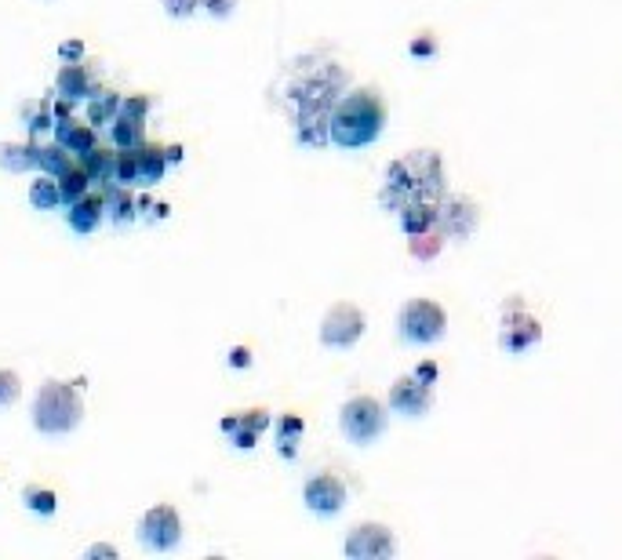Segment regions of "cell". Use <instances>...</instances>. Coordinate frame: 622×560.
I'll return each instance as SVG.
<instances>
[{
	"instance_id": "26",
	"label": "cell",
	"mask_w": 622,
	"mask_h": 560,
	"mask_svg": "<svg viewBox=\"0 0 622 560\" xmlns=\"http://www.w3.org/2000/svg\"><path fill=\"white\" fill-rule=\"evenodd\" d=\"M302 430H306V422L299 415H281V422H277V451H281L284 459L295 455V444H299Z\"/></svg>"
},
{
	"instance_id": "36",
	"label": "cell",
	"mask_w": 622,
	"mask_h": 560,
	"mask_svg": "<svg viewBox=\"0 0 622 560\" xmlns=\"http://www.w3.org/2000/svg\"><path fill=\"white\" fill-rule=\"evenodd\" d=\"M59 59L62 62H81L84 59V40H66L59 48Z\"/></svg>"
},
{
	"instance_id": "11",
	"label": "cell",
	"mask_w": 622,
	"mask_h": 560,
	"mask_svg": "<svg viewBox=\"0 0 622 560\" xmlns=\"http://www.w3.org/2000/svg\"><path fill=\"white\" fill-rule=\"evenodd\" d=\"M222 433L230 437L233 448H255V440H259V433L270 426V411L266 408H251V411H241V415H226V419L219 422Z\"/></svg>"
},
{
	"instance_id": "5",
	"label": "cell",
	"mask_w": 622,
	"mask_h": 560,
	"mask_svg": "<svg viewBox=\"0 0 622 560\" xmlns=\"http://www.w3.org/2000/svg\"><path fill=\"white\" fill-rule=\"evenodd\" d=\"M386 430V408L375 397H353L342 404V433L353 444H372Z\"/></svg>"
},
{
	"instance_id": "30",
	"label": "cell",
	"mask_w": 622,
	"mask_h": 560,
	"mask_svg": "<svg viewBox=\"0 0 622 560\" xmlns=\"http://www.w3.org/2000/svg\"><path fill=\"white\" fill-rule=\"evenodd\" d=\"M22 397V379H19V371H11V368H0V411L11 408L15 400Z\"/></svg>"
},
{
	"instance_id": "18",
	"label": "cell",
	"mask_w": 622,
	"mask_h": 560,
	"mask_svg": "<svg viewBox=\"0 0 622 560\" xmlns=\"http://www.w3.org/2000/svg\"><path fill=\"white\" fill-rule=\"evenodd\" d=\"M437 215H441V208H437V200H426V197H412L408 204L401 208V226L408 233H426L437 226Z\"/></svg>"
},
{
	"instance_id": "1",
	"label": "cell",
	"mask_w": 622,
	"mask_h": 560,
	"mask_svg": "<svg viewBox=\"0 0 622 560\" xmlns=\"http://www.w3.org/2000/svg\"><path fill=\"white\" fill-rule=\"evenodd\" d=\"M412 197H426V200L444 197V168H441V157L433 150L404 153V157L393 160L390 171H386L382 204H386V208H404Z\"/></svg>"
},
{
	"instance_id": "38",
	"label": "cell",
	"mask_w": 622,
	"mask_h": 560,
	"mask_svg": "<svg viewBox=\"0 0 622 560\" xmlns=\"http://www.w3.org/2000/svg\"><path fill=\"white\" fill-rule=\"evenodd\" d=\"M433 51H437V44L430 40V33L422 40H412V55H433Z\"/></svg>"
},
{
	"instance_id": "19",
	"label": "cell",
	"mask_w": 622,
	"mask_h": 560,
	"mask_svg": "<svg viewBox=\"0 0 622 560\" xmlns=\"http://www.w3.org/2000/svg\"><path fill=\"white\" fill-rule=\"evenodd\" d=\"M121 99L124 95H117V91H95L88 102H84V117H88L91 128H110L113 120L121 117Z\"/></svg>"
},
{
	"instance_id": "16",
	"label": "cell",
	"mask_w": 622,
	"mask_h": 560,
	"mask_svg": "<svg viewBox=\"0 0 622 560\" xmlns=\"http://www.w3.org/2000/svg\"><path fill=\"white\" fill-rule=\"evenodd\" d=\"M0 168L11 175L41 168V146L37 142H0Z\"/></svg>"
},
{
	"instance_id": "9",
	"label": "cell",
	"mask_w": 622,
	"mask_h": 560,
	"mask_svg": "<svg viewBox=\"0 0 622 560\" xmlns=\"http://www.w3.org/2000/svg\"><path fill=\"white\" fill-rule=\"evenodd\" d=\"M302 499L310 506L313 513H321V517H332L346 506V484H342L335 473H317V477L306 480V488H302Z\"/></svg>"
},
{
	"instance_id": "22",
	"label": "cell",
	"mask_w": 622,
	"mask_h": 560,
	"mask_svg": "<svg viewBox=\"0 0 622 560\" xmlns=\"http://www.w3.org/2000/svg\"><path fill=\"white\" fill-rule=\"evenodd\" d=\"M146 120H135V117H117L110 124V139H113V146L117 150H135V146H142L146 142Z\"/></svg>"
},
{
	"instance_id": "4",
	"label": "cell",
	"mask_w": 622,
	"mask_h": 560,
	"mask_svg": "<svg viewBox=\"0 0 622 560\" xmlns=\"http://www.w3.org/2000/svg\"><path fill=\"white\" fill-rule=\"evenodd\" d=\"M139 542L153 553H171L179 550L182 542V517L175 506L161 502V506H150L139 520Z\"/></svg>"
},
{
	"instance_id": "8",
	"label": "cell",
	"mask_w": 622,
	"mask_h": 560,
	"mask_svg": "<svg viewBox=\"0 0 622 560\" xmlns=\"http://www.w3.org/2000/svg\"><path fill=\"white\" fill-rule=\"evenodd\" d=\"M397 542H393V531L382 528V524H357L346 535V557L353 560H382L393 557Z\"/></svg>"
},
{
	"instance_id": "17",
	"label": "cell",
	"mask_w": 622,
	"mask_h": 560,
	"mask_svg": "<svg viewBox=\"0 0 622 560\" xmlns=\"http://www.w3.org/2000/svg\"><path fill=\"white\" fill-rule=\"evenodd\" d=\"M55 142H62L70 153H88L95 146V128L91 124H81L77 117H59L55 120Z\"/></svg>"
},
{
	"instance_id": "27",
	"label": "cell",
	"mask_w": 622,
	"mask_h": 560,
	"mask_svg": "<svg viewBox=\"0 0 622 560\" xmlns=\"http://www.w3.org/2000/svg\"><path fill=\"white\" fill-rule=\"evenodd\" d=\"M77 160H73V153L62 146V142H51V146H41V171H48V175H55L59 179L62 171H70Z\"/></svg>"
},
{
	"instance_id": "33",
	"label": "cell",
	"mask_w": 622,
	"mask_h": 560,
	"mask_svg": "<svg viewBox=\"0 0 622 560\" xmlns=\"http://www.w3.org/2000/svg\"><path fill=\"white\" fill-rule=\"evenodd\" d=\"M161 8L168 11L171 19H190L193 11L201 8V0H161Z\"/></svg>"
},
{
	"instance_id": "34",
	"label": "cell",
	"mask_w": 622,
	"mask_h": 560,
	"mask_svg": "<svg viewBox=\"0 0 622 560\" xmlns=\"http://www.w3.org/2000/svg\"><path fill=\"white\" fill-rule=\"evenodd\" d=\"M241 0H201V8L208 11L211 19H230Z\"/></svg>"
},
{
	"instance_id": "31",
	"label": "cell",
	"mask_w": 622,
	"mask_h": 560,
	"mask_svg": "<svg viewBox=\"0 0 622 560\" xmlns=\"http://www.w3.org/2000/svg\"><path fill=\"white\" fill-rule=\"evenodd\" d=\"M441 244H444V233H433V230L415 233V240H412V255H415V259H433V255L441 251Z\"/></svg>"
},
{
	"instance_id": "10",
	"label": "cell",
	"mask_w": 622,
	"mask_h": 560,
	"mask_svg": "<svg viewBox=\"0 0 622 560\" xmlns=\"http://www.w3.org/2000/svg\"><path fill=\"white\" fill-rule=\"evenodd\" d=\"M433 404V386L430 382H422L419 375H404V379L393 382L390 390V408L401 411V415H426Z\"/></svg>"
},
{
	"instance_id": "15",
	"label": "cell",
	"mask_w": 622,
	"mask_h": 560,
	"mask_svg": "<svg viewBox=\"0 0 622 560\" xmlns=\"http://www.w3.org/2000/svg\"><path fill=\"white\" fill-rule=\"evenodd\" d=\"M66 219H70V230L88 237V233L99 230V222L106 219V197L102 193H84L81 200H73L70 211H66Z\"/></svg>"
},
{
	"instance_id": "37",
	"label": "cell",
	"mask_w": 622,
	"mask_h": 560,
	"mask_svg": "<svg viewBox=\"0 0 622 560\" xmlns=\"http://www.w3.org/2000/svg\"><path fill=\"white\" fill-rule=\"evenodd\" d=\"M230 364H233V368H248V364H251V350H248V346H237V350H230Z\"/></svg>"
},
{
	"instance_id": "40",
	"label": "cell",
	"mask_w": 622,
	"mask_h": 560,
	"mask_svg": "<svg viewBox=\"0 0 622 560\" xmlns=\"http://www.w3.org/2000/svg\"><path fill=\"white\" fill-rule=\"evenodd\" d=\"M164 153H168V164H179L182 160V146H168Z\"/></svg>"
},
{
	"instance_id": "20",
	"label": "cell",
	"mask_w": 622,
	"mask_h": 560,
	"mask_svg": "<svg viewBox=\"0 0 622 560\" xmlns=\"http://www.w3.org/2000/svg\"><path fill=\"white\" fill-rule=\"evenodd\" d=\"M102 197H106V215H110V219L117 222V226H124V222L135 219V211H139V200L131 197L128 186H113V182H106Z\"/></svg>"
},
{
	"instance_id": "7",
	"label": "cell",
	"mask_w": 622,
	"mask_h": 560,
	"mask_svg": "<svg viewBox=\"0 0 622 560\" xmlns=\"http://www.w3.org/2000/svg\"><path fill=\"white\" fill-rule=\"evenodd\" d=\"M364 328H368V317L357 306H350V302H339V306H332V310L324 313L321 342L332 346V350H346V346H353V342L361 339Z\"/></svg>"
},
{
	"instance_id": "35",
	"label": "cell",
	"mask_w": 622,
	"mask_h": 560,
	"mask_svg": "<svg viewBox=\"0 0 622 560\" xmlns=\"http://www.w3.org/2000/svg\"><path fill=\"white\" fill-rule=\"evenodd\" d=\"M84 557H88V560H117V557H121V550H117L113 542H95L91 550H84Z\"/></svg>"
},
{
	"instance_id": "13",
	"label": "cell",
	"mask_w": 622,
	"mask_h": 560,
	"mask_svg": "<svg viewBox=\"0 0 622 560\" xmlns=\"http://www.w3.org/2000/svg\"><path fill=\"white\" fill-rule=\"evenodd\" d=\"M55 88H59L62 99L70 102H88L95 91H99V77H95V70L91 66H84L81 62H66L59 70V77H55Z\"/></svg>"
},
{
	"instance_id": "14",
	"label": "cell",
	"mask_w": 622,
	"mask_h": 560,
	"mask_svg": "<svg viewBox=\"0 0 622 560\" xmlns=\"http://www.w3.org/2000/svg\"><path fill=\"white\" fill-rule=\"evenodd\" d=\"M437 222H441L444 237H455V240L470 237L473 226H477V204H473V200H466V197H452L441 208Z\"/></svg>"
},
{
	"instance_id": "12",
	"label": "cell",
	"mask_w": 622,
	"mask_h": 560,
	"mask_svg": "<svg viewBox=\"0 0 622 560\" xmlns=\"http://www.w3.org/2000/svg\"><path fill=\"white\" fill-rule=\"evenodd\" d=\"M542 339V324L532 317V313H521L513 310L510 317L502 320V335H499V346L506 353H524L532 350L535 342Z\"/></svg>"
},
{
	"instance_id": "3",
	"label": "cell",
	"mask_w": 622,
	"mask_h": 560,
	"mask_svg": "<svg viewBox=\"0 0 622 560\" xmlns=\"http://www.w3.org/2000/svg\"><path fill=\"white\" fill-rule=\"evenodd\" d=\"M81 382H59L48 379L37 390L33 400V426L44 433V437H62V433H73L84 422V400L77 393Z\"/></svg>"
},
{
	"instance_id": "32",
	"label": "cell",
	"mask_w": 622,
	"mask_h": 560,
	"mask_svg": "<svg viewBox=\"0 0 622 560\" xmlns=\"http://www.w3.org/2000/svg\"><path fill=\"white\" fill-rule=\"evenodd\" d=\"M153 110V95H124L121 99V113L124 117H135V120H146Z\"/></svg>"
},
{
	"instance_id": "28",
	"label": "cell",
	"mask_w": 622,
	"mask_h": 560,
	"mask_svg": "<svg viewBox=\"0 0 622 560\" xmlns=\"http://www.w3.org/2000/svg\"><path fill=\"white\" fill-rule=\"evenodd\" d=\"M22 502H26V510L41 513V517H55V510H59V495L51 488H37V484L22 491Z\"/></svg>"
},
{
	"instance_id": "24",
	"label": "cell",
	"mask_w": 622,
	"mask_h": 560,
	"mask_svg": "<svg viewBox=\"0 0 622 560\" xmlns=\"http://www.w3.org/2000/svg\"><path fill=\"white\" fill-rule=\"evenodd\" d=\"M113 160H117V153L113 150H102V146H91L88 153H81V164L84 171L91 175V182H113Z\"/></svg>"
},
{
	"instance_id": "29",
	"label": "cell",
	"mask_w": 622,
	"mask_h": 560,
	"mask_svg": "<svg viewBox=\"0 0 622 560\" xmlns=\"http://www.w3.org/2000/svg\"><path fill=\"white\" fill-rule=\"evenodd\" d=\"M113 182H121V186L139 182V146L117 153V160H113Z\"/></svg>"
},
{
	"instance_id": "39",
	"label": "cell",
	"mask_w": 622,
	"mask_h": 560,
	"mask_svg": "<svg viewBox=\"0 0 622 560\" xmlns=\"http://www.w3.org/2000/svg\"><path fill=\"white\" fill-rule=\"evenodd\" d=\"M415 375H419L422 382H430V386H433V379H437V364H433V360H426V364H422Z\"/></svg>"
},
{
	"instance_id": "6",
	"label": "cell",
	"mask_w": 622,
	"mask_h": 560,
	"mask_svg": "<svg viewBox=\"0 0 622 560\" xmlns=\"http://www.w3.org/2000/svg\"><path fill=\"white\" fill-rule=\"evenodd\" d=\"M444 328H448V317L430 299H412L401 310V335L408 342H437Z\"/></svg>"
},
{
	"instance_id": "2",
	"label": "cell",
	"mask_w": 622,
	"mask_h": 560,
	"mask_svg": "<svg viewBox=\"0 0 622 560\" xmlns=\"http://www.w3.org/2000/svg\"><path fill=\"white\" fill-rule=\"evenodd\" d=\"M382 120H386V110H382V99L372 88L350 91L335 102L332 120H328V135H332L335 146L342 150H357V146H372L379 139Z\"/></svg>"
},
{
	"instance_id": "23",
	"label": "cell",
	"mask_w": 622,
	"mask_h": 560,
	"mask_svg": "<svg viewBox=\"0 0 622 560\" xmlns=\"http://www.w3.org/2000/svg\"><path fill=\"white\" fill-rule=\"evenodd\" d=\"M30 204L37 211H55L62 204V190H59V179L55 175H37V179L30 182Z\"/></svg>"
},
{
	"instance_id": "21",
	"label": "cell",
	"mask_w": 622,
	"mask_h": 560,
	"mask_svg": "<svg viewBox=\"0 0 622 560\" xmlns=\"http://www.w3.org/2000/svg\"><path fill=\"white\" fill-rule=\"evenodd\" d=\"M164 168H168V153L153 142H142L139 146V182L142 186H153V182L164 179Z\"/></svg>"
},
{
	"instance_id": "25",
	"label": "cell",
	"mask_w": 622,
	"mask_h": 560,
	"mask_svg": "<svg viewBox=\"0 0 622 560\" xmlns=\"http://www.w3.org/2000/svg\"><path fill=\"white\" fill-rule=\"evenodd\" d=\"M59 190H62V204H73V200H81L84 193L91 190V175L84 171L81 160H77L70 171H62L59 175Z\"/></svg>"
}]
</instances>
